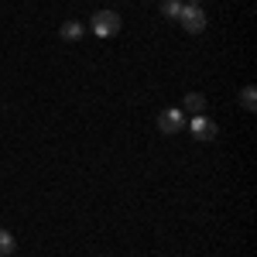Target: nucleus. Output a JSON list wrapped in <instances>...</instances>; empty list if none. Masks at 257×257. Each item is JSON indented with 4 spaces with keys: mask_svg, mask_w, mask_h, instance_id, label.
<instances>
[{
    "mask_svg": "<svg viewBox=\"0 0 257 257\" xmlns=\"http://www.w3.org/2000/svg\"><path fill=\"white\" fill-rule=\"evenodd\" d=\"M189 7H202V0H189Z\"/></svg>",
    "mask_w": 257,
    "mask_h": 257,
    "instance_id": "10",
    "label": "nucleus"
},
{
    "mask_svg": "<svg viewBox=\"0 0 257 257\" xmlns=\"http://www.w3.org/2000/svg\"><path fill=\"white\" fill-rule=\"evenodd\" d=\"M182 127H185V113H182V110H165V113L158 117L161 134H178Z\"/></svg>",
    "mask_w": 257,
    "mask_h": 257,
    "instance_id": "3",
    "label": "nucleus"
},
{
    "mask_svg": "<svg viewBox=\"0 0 257 257\" xmlns=\"http://www.w3.org/2000/svg\"><path fill=\"white\" fill-rule=\"evenodd\" d=\"M240 106H243V110H254L257 106V89L254 86H243V89H240Z\"/></svg>",
    "mask_w": 257,
    "mask_h": 257,
    "instance_id": "8",
    "label": "nucleus"
},
{
    "mask_svg": "<svg viewBox=\"0 0 257 257\" xmlns=\"http://www.w3.org/2000/svg\"><path fill=\"white\" fill-rule=\"evenodd\" d=\"M178 21H182V28L189 31V35H199V31H206V24H209V18H206V11L202 7H182V14H178Z\"/></svg>",
    "mask_w": 257,
    "mask_h": 257,
    "instance_id": "2",
    "label": "nucleus"
},
{
    "mask_svg": "<svg viewBox=\"0 0 257 257\" xmlns=\"http://www.w3.org/2000/svg\"><path fill=\"white\" fill-rule=\"evenodd\" d=\"M18 250V240H14V233L11 230H0V257H11Z\"/></svg>",
    "mask_w": 257,
    "mask_h": 257,
    "instance_id": "7",
    "label": "nucleus"
},
{
    "mask_svg": "<svg viewBox=\"0 0 257 257\" xmlns=\"http://www.w3.org/2000/svg\"><path fill=\"white\" fill-rule=\"evenodd\" d=\"M202 110H206V96H202V93H189V96L182 99V113H196V117H202Z\"/></svg>",
    "mask_w": 257,
    "mask_h": 257,
    "instance_id": "5",
    "label": "nucleus"
},
{
    "mask_svg": "<svg viewBox=\"0 0 257 257\" xmlns=\"http://www.w3.org/2000/svg\"><path fill=\"white\" fill-rule=\"evenodd\" d=\"M89 28L96 38H113V35H120V14L117 11H96L89 18Z\"/></svg>",
    "mask_w": 257,
    "mask_h": 257,
    "instance_id": "1",
    "label": "nucleus"
},
{
    "mask_svg": "<svg viewBox=\"0 0 257 257\" xmlns=\"http://www.w3.org/2000/svg\"><path fill=\"white\" fill-rule=\"evenodd\" d=\"M59 35L65 41H79L82 38V24H79V21H65V24L59 28Z\"/></svg>",
    "mask_w": 257,
    "mask_h": 257,
    "instance_id": "6",
    "label": "nucleus"
},
{
    "mask_svg": "<svg viewBox=\"0 0 257 257\" xmlns=\"http://www.w3.org/2000/svg\"><path fill=\"white\" fill-rule=\"evenodd\" d=\"M182 7H185L182 0H165V4H161V14H165V18H172V21H178Z\"/></svg>",
    "mask_w": 257,
    "mask_h": 257,
    "instance_id": "9",
    "label": "nucleus"
},
{
    "mask_svg": "<svg viewBox=\"0 0 257 257\" xmlns=\"http://www.w3.org/2000/svg\"><path fill=\"white\" fill-rule=\"evenodd\" d=\"M192 138L196 141H213L216 138V123L209 117H196L192 120Z\"/></svg>",
    "mask_w": 257,
    "mask_h": 257,
    "instance_id": "4",
    "label": "nucleus"
}]
</instances>
